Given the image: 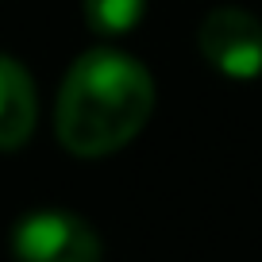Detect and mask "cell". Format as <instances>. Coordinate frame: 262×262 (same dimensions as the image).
I'll return each instance as SVG.
<instances>
[{"mask_svg":"<svg viewBox=\"0 0 262 262\" xmlns=\"http://www.w3.org/2000/svg\"><path fill=\"white\" fill-rule=\"evenodd\" d=\"M196 47L224 77L251 81L262 74V24L247 8H216L196 31Z\"/></svg>","mask_w":262,"mask_h":262,"instance_id":"cell-3","label":"cell"},{"mask_svg":"<svg viewBox=\"0 0 262 262\" xmlns=\"http://www.w3.org/2000/svg\"><path fill=\"white\" fill-rule=\"evenodd\" d=\"M81 12L97 35H127L147 16V0H81Z\"/></svg>","mask_w":262,"mask_h":262,"instance_id":"cell-5","label":"cell"},{"mask_svg":"<svg viewBox=\"0 0 262 262\" xmlns=\"http://www.w3.org/2000/svg\"><path fill=\"white\" fill-rule=\"evenodd\" d=\"M155 112V77L112 47L85 50L58 89L54 131L70 155L100 158L127 147Z\"/></svg>","mask_w":262,"mask_h":262,"instance_id":"cell-1","label":"cell"},{"mask_svg":"<svg viewBox=\"0 0 262 262\" xmlns=\"http://www.w3.org/2000/svg\"><path fill=\"white\" fill-rule=\"evenodd\" d=\"M39 97L35 81L16 58L0 54V150H19L35 131Z\"/></svg>","mask_w":262,"mask_h":262,"instance_id":"cell-4","label":"cell"},{"mask_svg":"<svg viewBox=\"0 0 262 262\" xmlns=\"http://www.w3.org/2000/svg\"><path fill=\"white\" fill-rule=\"evenodd\" d=\"M16 262H100V235L66 208H39L12 228Z\"/></svg>","mask_w":262,"mask_h":262,"instance_id":"cell-2","label":"cell"}]
</instances>
